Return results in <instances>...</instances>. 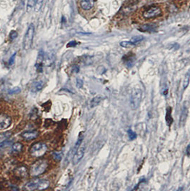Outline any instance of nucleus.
Wrapping results in <instances>:
<instances>
[{
    "label": "nucleus",
    "instance_id": "21",
    "mask_svg": "<svg viewBox=\"0 0 190 191\" xmlns=\"http://www.w3.org/2000/svg\"><path fill=\"white\" fill-rule=\"evenodd\" d=\"M143 39H144V37L142 36H135V37H133L131 39L130 42L134 45H136V44H138L139 42H140L141 41H142Z\"/></svg>",
    "mask_w": 190,
    "mask_h": 191
},
{
    "label": "nucleus",
    "instance_id": "1",
    "mask_svg": "<svg viewBox=\"0 0 190 191\" xmlns=\"http://www.w3.org/2000/svg\"><path fill=\"white\" fill-rule=\"evenodd\" d=\"M163 12V9L159 5H150L141 9L139 14L144 20H151L161 17Z\"/></svg>",
    "mask_w": 190,
    "mask_h": 191
},
{
    "label": "nucleus",
    "instance_id": "23",
    "mask_svg": "<svg viewBox=\"0 0 190 191\" xmlns=\"http://www.w3.org/2000/svg\"><path fill=\"white\" fill-rule=\"evenodd\" d=\"M120 45L121 47H131V46H134V44L131 43V42L130 41H123L121 42L120 43Z\"/></svg>",
    "mask_w": 190,
    "mask_h": 191
},
{
    "label": "nucleus",
    "instance_id": "5",
    "mask_svg": "<svg viewBox=\"0 0 190 191\" xmlns=\"http://www.w3.org/2000/svg\"><path fill=\"white\" fill-rule=\"evenodd\" d=\"M142 91L139 88H135L132 90L130 96V106L132 110L137 109L140 105Z\"/></svg>",
    "mask_w": 190,
    "mask_h": 191
},
{
    "label": "nucleus",
    "instance_id": "16",
    "mask_svg": "<svg viewBox=\"0 0 190 191\" xmlns=\"http://www.w3.org/2000/svg\"><path fill=\"white\" fill-rule=\"evenodd\" d=\"M165 119H166L167 125H168L169 127H170L171 125L172 124V122H173V121H174L173 118H172V108L170 107H168L167 108Z\"/></svg>",
    "mask_w": 190,
    "mask_h": 191
},
{
    "label": "nucleus",
    "instance_id": "27",
    "mask_svg": "<svg viewBox=\"0 0 190 191\" xmlns=\"http://www.w3.org/2000/svg\"><path fill=\"white\" fill-rule=\"evenodd\" d=\"M21 91V90H20L19 87H14V88H12V90H10L9 91V94H17L20 92Z\"/></svg>",
    "mask_w": 190,
    "mask_h": 191
},
{
    "label": "nucleus",
    "instance_id": "2",
    "mask_svg": "<svg viewBox=\"0 0 190 191\" xmlns=\"http://www.w3.org/2000/svg\"><path fill=\"white\" fill-rule=\"evenodd\" d=\"M48 167V163L46 160L40 159L33 163L29 168V174L32 177H37L46 171Z\"/></svg>",
    "mask_w": 190,
    "mask_h": 191
},
{
    "label": "nucleus",
    "instance_id": "9",
    "mask_svg": "<svg viewBox=\"0 0 190 191\" xmlns=\"http://www.w3.org/2000/svg\"><path fill=\"white\" fill-rule=\"evenodd\" d=\"M28 174H29V173L27 167L22 166V165L16 168L14 170V175L15 177L19 178V179H23V178H27Z\"/></svg>",
    "mask_w": 190,
    "mask_h": 191
},
{
    "label": "nucleus",
    "instance_id": "4",
    "mask_svg": "<svg viewBox=\"0 0 190 191\" xmlns=\"http://www.w3.org/2000/svg\"><path fill=\"white\" fill-rule=\"evenodd\" d=\"M34 25L31 24L28 27V29L26 32V34L24 35V40H23V47L25 50H28L31 48L33 39L34 36Z\"/></svg>",
    "mask_w": 190,
    "mask_h": 191
},
{
    "label": "nucleus",
    "instance_id": "24",
    "mask_svg": "<svg viewBox=\"0 0 190 191\" xmlns=\"http://www.w3.org/2000/svg\"><path fill=\"white\" fill-rule=\"evenodd\" d=\"M36 0H28L27 1V8L32 9L35 6Z\"/></svg>",
    "mask_w": 190,
    "mask_h": 191
},
{
    "label": "nucleus",
    "instance_id": "18",
    "mask_svg": "<svg viewBox=\"0 0 190 191\" xmlns=\"http://www.w3.org/2000/svg\"><path fill=\"white\" fill-rule=\"evenodd\" d=\"M102 98L100 96L94 97L93 99L91 100V102H90L91 107H95L96 106H97V105L100 104V102H102Z\"/></svg>",
    "mask_w": 190,
    "mask_h": 191
},
{
    "label": "nucleus",
    "instance_id": "22",
    "mask_svg": "<svg viewBox=\"0 0 190 191\" xmlns=\"http://www.w3.org/2000/svg\"><path fill=\"white\" fill-rule=\"evenodd\" d=\"M127 134H128L129 137H130V139L131 140H135V139H136V132L132 131V130H128Z\"/></svg>",
    "mask_w": 190,
    "mask_h": 191
},
{
    "label": "nucleus",
    "instance_id": "25",
    "mask_svg": "<svg viewBox=\"0 0 190 191\" xmlns=\"http://www.w3.org/2000/svg\"><path fill=\"white\" fill-rule=\"evenodd\" d=\"M53 157H54L56 160H58V161H59V160H61V158H62V152H55L53 153Z\"/></svg>",
    "mask_w": 190,
    "mask_h": 191
},
{
    "label": "nucleus",
    "instance_id": "13",
    "mask_svg": "<svg viewBox=\"0 0 190 191\" xmlns=\"http://www.w3.org/2000/svg\"><path fill=\"white\" fill-rule=\"evenodd\" d=\"M38 135H39V132L37 131H29L22 133V137L26 140H32L36 139Z\"/></svg>",
    "mask_w": 190,
    "mask_h": 191
},
{
    "label": "nucleus",
    "instance_id": "8",
    "mask_svg": "<svg viewBox=\"0 0 190 191\" xmlns=\"http://www.w3.org/2000/svg\"><path fill=\"white\" fill-rule=\"evenodd\" d=\"M11 124V117L4 113H1L0 114V130H4L6 128H8Z\"/></svg>",
    "mask_w": 190,
    "mask_h": 191
},
{
    "label": "nucleus",
    "instance_id": "29",
    "mask_svg": "<svg viewBox=\"0 0 190 191\" xmlns=\"http://www.w3.org/2000/svg\"><path fill=\"white\" fill-rule=\"evenodd\" d=\"M15 56H16V53H14L12 56L11 57V58H10L9 61V65H13V63L14 62V59H15Z\"/></svg>",
    "mask_w": 190,
    "mask_h": 191
},
{
    "label": "nucleus",
    "instance_id": "7",
    "mask_svg": "<svg viewBox=\"0 0 190 191\" xmlns=\"http://www.w3.org/2000/svg\"><path fill=\"white\" fill-rule=\"evenodd\" d=\"M85 145L81 144L80 147L77 149V151L75 152V154L73 156L72 162L74 165H77L78 163H80L81 160L82 159V157L85 155Z\"/></svg>",
    "mask_w": 190,
    "mask_h": 191
},
{
    "label": "nucleus",
    "instance_id": "15",
    "mask_svg": "<svg viewBox=\"0 0 190 191\" xmlns=\"http://www.w3.org/2000/svg\"><path fill=\"white\" fill-rule=\"evenodd\" d=\"M157 26L153 24H145L141 25L139 30L141 32H153L156 29Z\"/></svg>",
    "mask_w": 190,
    "mask_h": 191
},
{
    "label": "nucleus",
    "instance_id": "20",
    "mask_svg": "<svg viewBox=\"0 0 190 191\" xmlns=\"http://www.w3.org/2000/svg\"><path fill=\"white\" fill-rule=\"evenodd\" d=\"M190 82V71L187 72L186 75H184V78L183 80V89L185 90L188 87Z\"/></svg>",
    "mask_w": 190,
    "mask_h": 191
},
{
    "label": "nucleus",
    "instance_id": "32",
    "mask_svg": "<svg viewBox=\"0 0 190 191\" xmlns=\"http://www.w3.org/2000/svg\"><path fill=\"white\" fill-rule=\"evenodd\" d=\"M187 154L188 156H190V145L187 148Z\"/></svg>",
    "mask_w": 190,
    "mask_h": 191
},
{
    "label": "nucleus",
    "instance_id": "12",
    "mask_svg": "<svg viewBox=\"0 0 190 191\" xmlns=\"http://www.w3.org/2000/svg\"><path fill=\"white\" fill-rule=\"evenodd\" d=\"M44 86V82L42 80H38V81H34L30 85L29 89L32 92H38L41 90Z\"/></svg>",
    "mask_w": 190,
    "mask_h": 191
},
{
    "label": "nucleus",
    "instance_id": "31",
    "mask_svg": "<svg viewBox=\"0 0 190 191\" xmlns=\"http://www.w3.org/2000/svg\"><path fill=\"white\" fill-rule=\"evenodd\" d=\"M77 44V43H76V42H71L69 44H67V47H73V46H75V45Z\"/></svg>",
    "mask_w": 190,
    "mask_h": 191
},
{
    "label": "nucleus",
    "instance_id": "17",
    "mask_svg": "<svg viewBox=\"0 0 190 191\" xmlns=\"http://www.w3.org/2000/svg\"><path fill=\"white\" fill-rule=\"evenodd\" d=\"M12 149L14 152H20L23 149V145L21 142H15L12 145Z\"/></svg>",
    "mask_w": 190,
    "mask_h": 191
},
{
    "label": "nucleus",
    "instance_id": "26",
    "mask_svg": "<svg viewBox=\"0 0 190 191\" xmlns=\"http://www.w3.org/2000/svg\"><path fill=\"white\" fill-rule=\"evenodd\" d=\"M42 2L43 0H36V3H35V9H36V11H38L41 8Z\"/></svg>",
    "mask_w": 190,
    "mask_h": 191
},
{
    "label": "nucleus",
    "instance_id": "30",
    "mask_svg": "<svg viewBox=\"0 0 190 191\" xmlns=\"http://www.w3.org/2000/svg\"><path fill=\"white\" fill-rule=\"evenodd\" d=\"M77 87H79V88H81V87H82V85H83V82H82V80H80V79H78L77 80Z\"/></svg>",
    "mask_w": 190,
    "mask_h": 191
},
{
    "label": "nucleus",
    "instance_id": "11",
    "mask_svg": "<svg viewBox=\"0 0 190 191\" xmlns=\"http://www.w3.org/2000/svg\"><path fill=\"white\" fill-rule=\"evenodd\" d=\"M95 5V0H81L80 7L83 10L88 11L93 8Z\"/></svg>",
    "mask_w": 190,
    "mask_h": 191
},
{
    "label": "nucleus",
    "instance_id": "10",
    "mask_svg": "<svg viewBox=\"0 0 190 191\" xmlns=\"http://www.w3.org/2000/svg\"><path fill=\"white\" fill-rule=\"evenodd\" d=\"M40 180H41V179H39V178H35V179L30 180V181L27 183L26 185H25L24 190L29 191L39 190Z\"/></svg>",
    "mask_w": 190,
    "mask_h": 191
},
{
    "label": "nucleus",
    "instance_id": "6",
    "mask_svg": "<svg viewBox=\"0 0 190 191\" xmlns=\"http://www.w3.org/2000/svg\"><path fill=\"white\" fill-rule=\"evenodd\" d=\"M44 62H45V54L44 52H43V50H40L39 53H38L36 64H35V67H36L37 71L38 72H43Z\"/></svg>",
    "mask_w": 190,
    "mask_h": 191
},
{
    "label": "nucleus",
    "instance_id": "28",
    "mask_svg": "<svg viewBox=\"0 0 190 191\" xmlns=\"http://www.w3.org/2000/svg\"><path fill=\"white\" fill-rule=\"evenodd\" d=\"M17 36H18V34H17V32L16 31H12L11 33H10V39L11 40H14V39H16Z\"/></svg>",
    "mask_w": 190,
    "mask_h": 191
},
{
    "label": "nucleus",
    "instance_id": "3",
    "mask_svg": "<svg viewBox=\"0 0 190 191\" xmlns=\"http://www.w3.org/2000/svg\"><path fill=\"white\" fill-rule=\"evenodd\" d=\"M47 146L45 143L36 142L32 145L29 149V153L34 157H41L47 152Z\"/></svg>",
    "mask_w": 190,
    "mask_h": 191
},
{
    "label": "nucleus",
    "instance_id": "14",
    "mask_svg": "<svg viewBox=\"0 0 190 191\" xmlns=\"http://www.w3.org/2000/svg\"><path fill=\"white\" fill-rule=\"evenodd\" d=\"M188 106L186 104L184 105L183 109L182 110V113H181V116H180V120H179V123H180V125H183L184 122H185L187 115H188Z\"/></svg>",
    "mask_w": 190,
    "mask_h": 191
},
{
    "label": "nucleus",
    "instance_id": "19",
    "mask_svg": "<svg viewBox=\"0 0 190 191\" xmlns=\"http://www.w3.org/2000/svg\"><path fill=\"white\" fill-rule=\"evenodd\" d=\"M11 135H12V132L9 131L0 133V144L4 142V141H6L8 138H9V137L11 136Z\"/></svg>",
    "mask_w": 190,
    "mask_h": 191
}]
</instances>
